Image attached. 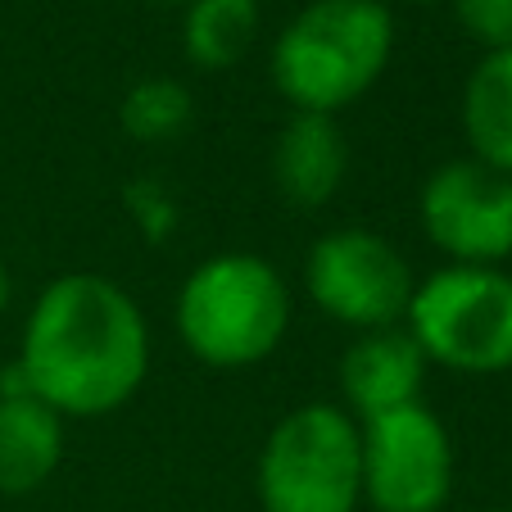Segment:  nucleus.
<instances>
[{
	"instance_id": "1",
	"label": "nucleus",
	"mask_w": 512,
	"mask_h": 512,
	"mask_svg": "<svg viewBox=\"0 0 512 512\" xmlns=\"http://www.w3.org/2000/svg\"><path fill=\"white\" fill-rule=\"evenodd\" d=\"M14 363L59 417H105L150 377V327L118 281L64 272L32 304Z\"/></svg>"
},
{
	"instance_id": "2",
	"label": "nucleus",
	"mask_w": 512,
	"mask_h": 512,
	"mask_svg": "<svg viewBox=\"0 0 512 512\" xmlns=\"http://www.w3.org/2000/svg\"><path fill=\"white\" fill-rule=\"evenodd\" d=\"M395 59V14L386 0H309L277 32L268 73L277 96L300 114L349 109Z\"/></svg>"
},
{
	"instance_id": "3",
	"label": "nucleus",
	"mask_w": 512,
	"mask_h": 512,
	"mask_svg": "<svg viewBox=\"0 0 512 512\" xmlns=\"http://www.w3.org/2000/svg\"><path fill=\"white\" fill-rule=\"evenodd\" d=\"M173 322L204 368L241 372L286 340L290 286L259 254H213L182 281Z\"/></svg>"
},
{
	"instance_id": "4",
	"label": "nucleus",
	"mask_w": 512,
	"mask_h": 512,
	"mask_svg": "<svg viewBox=\"0 0 512 512\" xmlns=\"http://www.w3.org/2000/svg\"><path fill=\"white\" fill-rule=\"evenodd\" d=\"M263 512H358L363 426L340 404H300L268 431L254 467Z\"/></svg>"
},
{
	"instance_id": "5",
	"label": "nucleus",
	"mask_w": 512,
	"mask_h": 512,
	"mask_svg": "<svg viewBox=\"0 0 512 512\" xmlns=\"http://www.w3.org/2000/svg\"><path fill=\"white\" fill-rule=\"evenodd\" d=\"M404 327L426 363L458 377L512 372V277L503 268L445 263L417 281Z\"/></svg>"
},
{
	"instance_id": "6",
	"label": "nucleus",
	"mask_w": 512,
	"mask_h": 512,
	"mask_svg": "<svg viewBox=\"0 0 512 512\" xmlns=\"http://www.w3.org/2000/svg\"><path fill=\"white\" fill-rule=\"evenodd\" d=\"M304 290L340 327L381 331L404 322L417 277L381 232L336 227L313 241L309 259H304Z\"/></svg>"
},
{
	"instance_id": "7",
	"label": "nucleus",
	"mask_w": 512,
	"mask_h": 512,
	"mask_svg": "<svg viewBox=\"0 0 512 512\" xmlns=\"http://www.w3.org/2000/svg\"><path fill=\"white\" fill-rule=\"evenodd\" d=\"M363 426V503L372 512H440L454 494V440L417 399Z\"/></svg>"
},
{
	"instance_id": "8",
	"label": "nucleus",
	"mask_w": 512,
	"mask_h": 512,
	"mask_svg": "<svg viewBox=\"0 0 512 512\" xmlns=\"http://www.w3.org/2000/svg\"><path fill=\"white\" fill-rule=\"evenodd\" d=\"M417 223L449 263L503 268L512 259V177L481 159H449L422 182Z\"/></svg>"
},
{
	"instance_id": "9",
	"label": "nucleus",
	"mask_w": 512,
	"mask_h": 512,
	"mask_svg": "<svg viewBox=\"0 0 512 512\" xmlns=\"http://www.w3.org/2000/svg\"><path fill=\"white\" fill-rule=\"evenodd\" d=\"M426 354L413 340V331L381 327L358 331V340L340 358V390H345V413L358 422H372L381 413H395L404 404H417L426 386Z\"/></svg>"
},
{
	"instance_id": "10",
	"label": "nucleus",
	"mask_w": 512,
	"mask_h": 512,
	"mask_svg": "<svg viewBox=\"0 0 512 512\" xmlns=\"http://www.w3.org/2000/svg\"><path fill=\"white\" fill-rule=\"evenodd\" d=\"M349 141L331 114H300L290 109L272 145V182L300 209H322L345 186Z\"/></svg>"
},
{
	"instance_id": "11",
	"label": "nucleus",
	"mask_w": 512,
	"mask_h": 512,
	"mask_svg": "<svg viewBox=\"0 0 512 512\" xmlns=\"http://www.w3.org/2000/svg\"><path fill=\"white\" fill-rule=\"evenodd\" d=\"M64 463V417L37 395H0V494H32Z\"/></svg>"
},
{
	"instance_id": "12",
	"label": "nucleus",
	"mask_w": 512,
	"mask_h": 512,
	"mask_svg": "<svg viewBox=\"0 0 512 512\" xmlns=\"http://www.w3.org/2000/svg\"><path fill=\"white\" fill-rule=\"evenodd\" d=\"M463 141L472 159L512 177V46L485 50L463 82Z\"/></svg>"
},
{
	"instance_id": "13",
	"label": "nucleus",
	"mask_w": 512,
	"mask_h": 512,
	"mask_svg": "<svg viewBox=\"0 0 512 512\" xmlns=\"http://www.w3.org/2000/svg\"><path fill=\"white\" fill-rule=\"evenodd\" d=\"M182 10V50L204 73L236 68L254 50L263 23L259 0H191Z\"/></svg>"
},
{
	"instance_id": "14",
	"label": "nucleus",
	"mask_w": 512,
	"mask_h": 512,
	"mask_svg": "<svg viewBox=\"0 0 512 512\" xmlns=\"http://www.w3.org/2000/svg\"><path fill=\"white\" fill-rule=\"evenodd\" d=\"M195 96L177 78H141L118 105V123L141 145H168L191 127Z\"/></svg>"
},
{
	"instance_id": "15",
	"label": "nucleus",
	"mask_w": 512,
	"mask_h": 512,
	"mask_svg": "<svg viewBox=\"0 0 512 512\" xmlns=\"http://www.w3.org/2000/svg\"><path fill=\"white\" fill-rule=\"evenodd\" d=\"M454 19L481 50L512 46V0H449Z\"/></svg>"
},
{
	"instance_id": "16",
	"label": "nucleus",
	"mask_w": 512,
	"mask_h": 512,
	"mask_svg": "<svg viewBox=\"0 0 512 512\" xmlns=\"http://www.w3.org/2000/svg\"><path fill=\"white\" fill-rule=\"evenodd\" d=\"M5 304H10V272L0 263V313H5Z\"/></svg>"
},
{
	"instance_id": "17",
	"label": "nucleus",
	"mask_w": 512,
	"mask_h": 512,
	"mask_svg": "<svg viewBox=\"0 0 512 512\" xmlns=\"http://www.w3.org/2000/svg\"><path fill=\"white\" fill-rule=\"evenodd\" d=\"M155 5H191V0H155Z\"/></svg>"
},
{
	"instance_id": "18",
	"label": "nucleus",
	"mask_w": 512,
	"mask_h": 512,
	"mask_svg": "<svg viewBox=\"0 0 512 512\" xmlns=\"http://www.w3.org/2000/svg\"><path fill=\"white\" fill-rule=\"evenodd\" d=\"M404 5H440V0H404Z\"/></svg>"
},
{
	"instance_id": "19",
	"label": "nucleus",
	"mask_w": 512,
	"mask_h": 512,
	"mask_svg": "<svg viewBox=\"0 0 512 512\" xmlns=\"http://www.w3.org/2000/svg\"><path fill=\"white\" fill-rule=\"evenodd\" d=\"M494 512H499V508H494Z\"/></svg>"
}]
</instances>
